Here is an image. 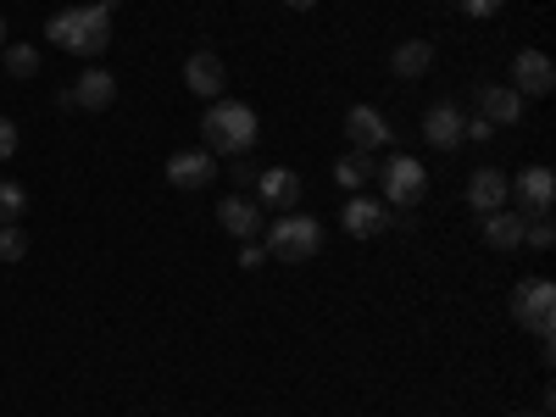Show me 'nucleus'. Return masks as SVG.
Listing matches in <instances>:
<instances>
[{"mask_svg": "<svg viewBox=\"0 0 556 417\" xmlns=\"http://www.w3.org/2000/svg\"><path fill=\"white\" fill-rule=\"evenodd\" d=\"M256 134H262L256 106H245V101H206V117H201V139H206V146L201 151H212V156H245L256 146Z\"/></svg>", "mask_w": 556, "mask_h": 417, "instance_id": "obj_1", "label": "nucleus"}, {"mask_svg": "<svg viewBox=\"0 0 556 417\" xmlns=\"http://www.w3.org/2000/svg\"><path fill=\"white\" fill-rule=\"evenodd\" d=\"M45 34H51V45L67 51V56H101L112 45V12H101V7H67V12H56L51 23H45Z\"/></svg>", "mask_w": 556, "mask_h": 417, "instance_id": "obj_2", "label": "nucleus"}, {"mask_svg": "<svg viewBox=\"0 0 556 417\" xmlns=\"http://www.w3.org/2000/svg\"><path fill=\"white\" fill-rule=\"evenodd\" d=\"M317 251H323L317 217H306V212H278V217H273V228H267V256H278V262H306V256H317Z\"/></svg>", "mask_w": 556, "mask_h": 417, "instance_id": "obj_3", "label": "nucleus"}, {"mask_svg": "<svg viewBox=\"0 0 556 417\" xmlns=\"http://www.w3.org/2000/svg\"><path fill=\"white\" fill-rule=\"evenodd\" d=\"M513 317L529 334H540V345H551V334H556V285L551 278H523L513 290Z\"/></svg>", "mask_w": 556, "mask_h": 417, "instance_id": "obj_4", "label": "nucleus"}, {"mask_svg": "<svg viewBox=\"0 0 556 417\" xmlns=\"http://www.w3.org/2000/svg\"><path fill=\"white\" fill-rule=\"evenodd\" d=\"M379 184H384V206H417L429 195V167L417 162V156H390L384 167H379Z\"/></svg>", "mask_w": 556, "mask_h": 417, "instance_id": "obj_5", "label": "nucleus"}, {"mask_svg": "<svg viewBox=\"0 0 556 417\" xmlns=\"http://www.w3.org/2000/svg\"><path fill=\"white\" fill-rule=\"evenodd\" d=\"M424 139H429L434 151H456L462 139H468V112H462L456 101H434L424 112Z\"/></svg>", "mask_w": 556, "mask_h": 417, "instance_id": "obj_6", "label": "nucleus"}, {"mask_svg": "<svg viewBox=\"0 0 556 417\" xmlns=\"http://www.w3.org/2000/svg\"><path fill=\"white\" fill-rule=\"evenodd\" d=\"M345 139H351V151H384L390 139H395V128L384 123V112L379 106H351L345 112Z\"/></svg>", "mask_w": 556, "mask_h": 417, "instance_id": "obj_7", "label": "nucleus"}, {"mask_svg": "<svg viewBox=\"0 0 556 417\" xmlns=\"http://www.w3.org/2000/svg\"><path fill=\"white\" fill-rule=\"evenodd\" d=\"M340 223H345V235H351V240H379L384 228H390V206L374 201V195H351L345 212H340Z\"/></svg>", "mask_w": 556, "mask_h": 417, "instance_id": "obj_8", "label": "nucleus"}, {"mask_svg": "<svg viewBox=\"0 0 556 417\" xmlns=\"http://www.w3.org/2000/svg\"><path fill=\"white\" fill-rule=\"evenodd\" d=\"M513 195H518L523 217L551 212V206H556V173H551V167H523V173L513 178Z\"/></svg>", "mask_w": 556, "mask_h": 417, "instance_id": "obj_9", "label": "nucleus"}, {"mask_svg": "<svg viewBox=\"0 0 556 417\" xmlns=\"http://www.w3.org/2000/svg\"><path fill=\"white\" fill-rule=\"evenodd\" d=\"M256 201H262L267 212H295V201H301V173H290V167L256 173Z\"/></svg>", "mask_w": 556, "mask_h": 417, "instance_id": "obj_10", "label": "nucleus"}, {"mask_svg": "<svg viewBox=\"0 0 556 417\" xmlns=\"http://www.w3.org/2000/svg\"><path fill=\"white\" fill-rule=\"evenodd\" d=\"M513 89L518 96H551L556 89V67L545 51H518L513 56Z\"/></svg>", "mask_w": 556, "mask_h": 417, "instance_id": "obj_11", "label": "nucleus"}, {"mask_svg": "<svg viewBox=\"0 0 556 417\" xmlns=\"http://www.w3.org/2000/svg\"><path fill=\"white\" fill-rule=\"evenodd\" d=\"M67 101H73V106H84V112H106V106L117 101V73H106V67L78 73V84L67 89Z\"/></svg>", "mask_w": 556, "mask_h": 417, "instance_id": "obj_12", "label": "nucleus"}, {"mask_svg": "<svg viewBox=\"0 0 556 417\" xmlns=\"http://www.w3.org/2000/svg\"><path fill=\"white\" fill-rule=\"evenodd\" d=\"M212 151H173L167 156V184L173 190H206L212 184Z\"/></svg>", "mask_w": 556, "mask_h": 417, "instance_id": "obj_13", "label": "nucleus"}, {"mask_svg": "<svg viewBox=\"0 0 556 417\" xmlns=\"http://www.w3.org/2000/svg\"><path fill=\"white\" fill-rule=\"evenodd\" d=\"M506 201H513V178L506 173H495V167H479L473 178H468V206L484 217V212H501Z\"/></svg>", "mask_w": 556, "mask_h": 417, "instance_id": "obj_14", "label": "nucleus"}, {"mask_svg": "<svg viewBox=\"0 0 556 417\" xmlns=\"http://www.w3.org/2000/svg\"><path fill=\"white\" fill-rule=\"evenodd\" d=\"M184 84H190V96H201V101H217V96H223V84H228V73H223V56H212V51H195L190 62H184Z\"/></svg>", "mask_w": 556, "mask_h": 417, "instance_id": "obj_15", "label": "nucleus"}, {"mask_svg": "<svg viewBox=\"0 0 556 417\" xmlns=\"http://www.w3.org/2000/svg\"><path fill=\"white\" fill-rule=\"evenodd\" d=\"M479 117L495 128V123H518L523 117V96L513 84H484L479 89Z\"/></svg>", "mask_w": 556, "mask_h": 417, "instance_id": "obj_16", "label": "nucleus"}, {"mask_svg": "<svg viewBox=\"0 0 556 417\" xmlns=\"http://www.w3.org/2000/svg\"><path fill=\"white\" fill-rule=\"evenodd\" d=\"M434 67V39H401L390 51V73L395 78H424Z\"/></svg>", "mask_w": 556, "mask_h": 417, "instance_id": "obj_17", "label": "nucleus"}, {"mask_svg": "<svg viewBox=\"0 0 556 417\" xmlns=\"http://www.w3.org/2000/svg\"><path fill=\"white\" fill-rule=\"evenodd\" d=\"M217 223L228 228L235 240H256V228H262V212H256V201L251 195H228L223 206H217Z\"/></svg>", "mask_w": 556, "mask_h": 417, "instance_id": "obj_18", "label": "nucleus"}, {"mask_svg": "<svg viewBox=\"0 0 556 417\" xmlns=\"http://www.w3.org/2000/svg\"><path fill=\"white\" fill-rule=\"evenodd\" d=\"M484 245L490 251H518L523 245V212H484Z\"/></svg>", "mask_w": 556, "mask_h": 417, "instance_id": "obj_19", "label": "nucleus"}, {"mask_svg": "<svg viewBox=\"0 0 556 417\" xmlns=\"http://www.w3.org/2000/svg\"><path fill=\"white\" fill-rule=\"evenodd\" d=\"M367 178H379L374 151H345V156L334 162V184H340V190H362Z\"/></svg>", "mask_w": 556, "mask_h": 417, "instance_id": "obj_20", "label": "nucleus"}, {"mask_svg": "<svg viewBox=\"0 0 556 417\" xmlns=\"http://www.w3.org/2000/svg\"><path fill=\"white\" fill-rule=\"evenodd\" d=\"M23 212H28V190H23L17 178H0V228L23 223Z\"/></svg>", "mask_w": 556, "mask_h": 417, "instance_id": "obj_21", "label": "nucleus"}, {"mask_svg": "<svg viewBox=\"0 0 556 417\" xmlns=\"http://www.w3.org/2000/svg\"><path fill=\"white\" fill-rule=\"evenodd\" d=\"M523 245H534V251H551V245H556V223H551V212L523 217Z\"/></svg>", "mask_w": 556, "mask_h": 417, "instance_id": "obj_22", "label": "nucleus"}, {"mask_svg": "<svg viewBox=\"0 0 556 417\" xmlns=\"http://www.w3.org/2000/svg\"><path fill=\"white\" fill-rule=\"evenodd\" d=\"M7 73L12 78H34L39 73V51H34V45H7Z\"/></svg>", "mask_w": 556, "mask_h": 417, "instance_id": "obj_23", "label": "nucleus"}, {"mask_svg": "<svg viewBox=\"0 0 556 417\" xmlns=\"http://www.w3.org/2000/svg\"><path fill=\"white\" fill-rule=\"evenodd\" d=\"M28 256V235H23V223H7L0 228V262H23Z\"/></svg>", "mask_w": 556, "mask_h": 417, "instance_id": "obj_24", "label": "nucleus"}, {"mask_svg": "<svg viewBox=\"0 0 556 417\" xmlns=\"http://www.w3.org/2000/svg\"><path fill=\"white\" fill-rule=\"evenodd\" d=\"M506 7V0H456V12H468V17H495Z\"/></svg>", "mask_w": 556, "mask_h": 417, "instance_id": "obj_25", "label": "nucleus"}, {"mask_svg": "<svg viewBox=\"0 0 556 417\" xmlns=\"http://www.w3.org/2000/svg\"><path fill=\"white\" fill-rule=\"evenodd\" d=\"M17 156V123L0 117V162H12Z\"/></svg>", "mask_w": 556, "mask_h": 417, "instance_id": "obj_26", "label": "nucleus"}, {"mask_svg": "<svg viewBox=\"0 0 556 417\" xmlns=\"http://www.w3.org/2000/svg\"><path fill=\"white\" fill-rule=\"evenodd\" d=\"M262 262H267V251H262L256 240H245V245H240V267H262Z\"/></svg>", "mask_w": 556, "mask_h": 417, "instance_id": "obj_27", "label": "nucleus"}, {"mask_svg": "<svg viewBox=\"0 0 556 417\" xmlns=\"http://www.w3.org/2000/svg\"><path fill=\"white\" fill-rule=\"evenodd\" d=\"M235 184H240V190H251V184H256V167L245 156H235Z\"/></svg>", "mask_w": 556, "mask_h": 417, "instance_id": "obj_28", "label": "nucleus"}, {"mask_svg": "<svg viewBox=\"0 0 556 417\" xmlns=\"http://www.w3.org/2000/svg\"><path fill=\"white\" fill-rule=\"evenodd\" d=\"M468 139H490V123L484 117H468Z\"/></svg>", "mask_w": 556, "mask_h": 417, "instance_id": "obj_29", "label": "nucleus"}, {"mask_svg": "<svg viewBox=\"0 0 556 417\" xmlns=\"http://www.w3.org/2000/svg\"><path fill=\"white\" fill-rule=\"evenodd\" d=\"M285 7H290V12H312V7H317V0H285Z\"/></svg>", "mask_w": 556, "mask_h": 417, "instance_id": "obj_30", "label": "nucleus"}, {"mask_svg": "<svg viewBox=\"0 0 556 417\" xmlns=\"http://www.w3.org/2000/svg\"><path fill=\"white\" fill-rule=\"evenodd\" d=\"M96 7H101V12H117V7H123V0H96Z\"/></svg>", "mask_w": 556, "mask_h": 417, "instance_id": "obj_31", "label": "nucleus"}, {"mask_svg": "<svg viewBox=\"0 0 556 417\" xmlns=\"http://www.w3.org/2000/svg\"><path fill=\"white\" fill-rule=\"evenodd\" d=\"M0 51H7V17H0Z\"/></svg>", "mask_w": 556, "mask_h": 417, "instance_id": "obj_32", "label": "nucleus"}, {"mask_svg": "<svg viewBox=\"0 0 556 417\" xmlns=\"http://www.w3.org/2000/svg\"><path fill=\"white\" fill-rule=\"evenodd\" d=\"M513 417H545V412H513Z\"/></svg>", "mask_w": 556, "mask_h": 417, "instance_id": "obj_33", "label": "nucleus"}]
</instances>
